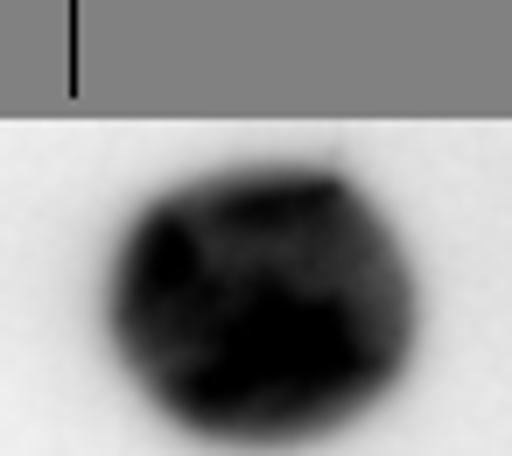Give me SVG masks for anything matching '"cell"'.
<instances>
[{
  "mask_svg": "<svg viewBox=\"0 0 512 456\" xmlns=\"http://www.w3.org/2000/svg\"><path fill=\"white\" fill-rule=\"evenodd\" d=\"M113 344L211 442H295L358 414L414 344V281L379 211L323 169L155 197L113 260Z\"/></svg>",
  "mask_w": 512,
  "mask_h": 456,
  "instance_id": "obj_1",
  "label": "cell"
}]
</instances>
